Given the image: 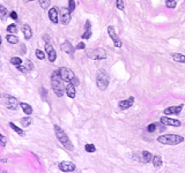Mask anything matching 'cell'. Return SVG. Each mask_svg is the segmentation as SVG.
Here are the masks:
<instances>
[{
  "mask_svg": "<svg viewBox=\"0 0 185 173\" xmlns=\"http://www.w3.org/2000/svg\"><path fill=\"white\" fill-rule=\"evenodd\" d=\"M61 76H60V72L59 69H56L52 72L51 75V84H52V90L58 97H61L65 92V88L61 83Z\"/></svg>",
  "mask_w": 185,
  "mask_h": 173,
  "instance_id": "6da1fadb",
  "label": "cell"
},
{
  "mask_svg": "<svg viewBox=\"0 0 185 173\" xmlns=\"http://www.w3.org/2000/svg\"><path fill=\"white\" fill-rule=\"evenodd\" d=\"M184 141V137L182 135L176 134H164L157 137V142L161 144H168V145H177Z\"/></svg>",
  "mask_w": 185,
  "mask_h": 173,
  "instance_id": "7a4b0ae2",
  "label": "cell"
},
{
  "mask_svg": "<svg viewBox=\"0 0 185 173\" xmlns=\"http://www.w3.org/2000/svg\"><path fill=\"white\" fill-rule=\"evenodd\" d=\"M55 133H56V136H57L58 141L61 143V145L65 147V149L72 151V150H73V144H72L69 137L67 136V134H66L65 132L61 129L59 126H55Z\"/></svg>",
  "mask_w": 185,
  "mask_h": 173,
  "instance_id": "3957f363",
  "label": "cell"
},
{
  "mask_svg": "<svg viewBox=\"0 0 185 173\" xmlns=\"http://www.w3.org/2000/svg\"><path fill=\"white\" fill-rule=\"evenodd\" d=\"M110 83V75L108 74L107 71L104 69H99L96 73V86L99 90L104 91Z\"/></svg>",
  "mask_w": 185,
  "mask_h": 173,
  "instance_id": "277c9868",
  "label": "cell"
},
{
  "mask_svg": "<svg viewBox=\"0 0 185 173\" xmlns=\"http://www.w3.org/2000/svg\"><path fill=\"white\" fill-rule=\"evenodd\" d=\"M86 54H87L88 58H90L93 60H103V59H107V52H105V50H103L101 47L87 50Z\"/></svg>",
  "mask_w": 185,
  "mask_h": 173,
  "instance_id": "5b68a950",
  "label": "cell"
},
{
  "mask_svg": "<svg viewBox=\"0 0 185 173\" xmlns=\"http://www.w3.org/2000/svg\"><path fill=\"white\" fill-rule=\"evenodd\" d=\"M4 102L6 104V108L12 110V111H15L19 106V100L13 96H10V95H4Z\"/></svg>",
  "mask_w": 185,
  "mask_h": 173,
  "instance_id": "8992f818",
  "label": "cell"
},
{
  "mask_svg": "<svg viewBox=\"0 0 185 173\" xmlns=\"http://www.w3.org/2000/svg\"><path fill=\"white\" fill-rule=\"evenodd\" d=\"M59 72H60V76H61L63 81H66V82H72L76 77L74 75V73L69 68H67V67H61L59 69Z\"/></svg>",
  "mask_w": 185,
  "mask_h": 173,
  "instance_id": "52a82bcc",
  "label": "cell"
},
{
  "mask_svg": "<svg viewBox=\"0 0 185 173\" xmlns=\"http://www.w3.org/2000/svg\"><path fill=\"white\" fill-rule=\"evenodd\" d=\"M108 33H109V36L111 37V39H112V42H113V45H115L116 47L120 49V47L123 46V43H121V41H120L119 36L116 33V31H115V28H113L112 25L108 27Z\"/></svg>",
  "mask_w": 185,
  "mask_h": 173,
  "instance_id": "ba28073f",
  "label": "cell"
},
{
  "mask_svg": "<svg viewBox=\"0 0 185 173\" xmlns=\"http://www.w3.org/2000/svg\"><path fill=\"white\" fill-rule=\"evenodd\" d=\"M59 170L61 172H74L76 169L75 164L72 162H68V161H64V162H60L58 165Z\"/></svg>",
  "mask_w": 185,
  "mask_h": 173,
  "instance_id": "9c48e42d",
  "label": "cell"
},
{
  "mask_svg": "<svg viewBox=\"0 0 185 173\" xmlns=\"http://www.w3.org/2000/svg\"><path fill=\"white\" fill-rule=\"evenodd\" d=\"M184 108V104H179V105H175V106H169V108H167L164 110V114L165 116H177V114H181V112H182V110Z\"/></svg>",
  "mask_w": 185,
  "mask_h": 173,
  "instance_id": "30bf717a",
  "label": "cell"
},
{
  "mask_svg": "<svg viewBox=\"0 0 185 173\" xmlns=\"http://www.w3.org/2000/svg\"><path fill=\"white\" fill-rule=\"evenodd\" d=\"M160 121H161L163 125H165V126H173V127H179V126L182 125V122H181L179 120L171 119V118H169L168 116H163V117H161Z\"/></svg>",
  "mask_w": 185,
  "mask_h": 173,
  "instance_id": "8fae6325",
  "label": "cell"
},
{
  "mask_svg": "<svg viewBox=\"0 0 185 173\" xmlns=\"http://www.w3.org/2000/svg\"><path fill=\"white\" fill-rule=\"evenodd\" d=\"M45 51L48 54V58L51 63L56 61V58H57V53H56V50L52 47V45L50 43H45Z\"/></svg>",
  "mask_w": 185,
  "mask_h": 173,
  "instance_id": "7c38bea8",
  "label": "cell"
},
{
  "mask_svg": "<svg viewBox=\"0 0 185 173\" xmlns=\"http://www.w3.org/2000/svg\"><path fill=\"white\" fill-rule=\"evenodd\" d=\"M133 103H134V98L130 97L129 99L120 100L119 103H118V106H119L120 110H127V108H130L133 105Z\"/></svg>",
  "mask_w": 185,
  "mask_h": 173,
  "instance_id": "4fadbf2b",
  "label": "cell"
},
{
  "mask_svg": "<svg viewBox=\"0 0 185 173\" xmlns=\"http://www.w3.org/2000/svg\"><path fill=\"white\" fill-rule=\"evenodd\" d=\"M65 92L69 98H74L76 94L75 86L73 83H71V82H67V86H65Z\"/></svg>",
  "mask_w": 185,
  "mask_h": 173,
  "instance_id": "5bb4252c",
  "label": "cell"
},
{
  "mask_svg": "<svg viewBox=\"0 0 185 173\" xmlns=\"http://www.w3.org/2000/svg\"><path fill=\"white\" fill-rule=\"evenodd\" d=\"M69 21H71V12H69L68 8H65L61 12V23L64 25H67L69 23Z\"/></svg>",
  "mask_w": 185,
  "mask_h": 173,
  "instance_id": "9a60e30c",
  "label": "cell"
},
{
  "mask_svg": "<svg viewBox=\"0 0 185 173\" xmlns=\"http://www.w3.org/2000/svg\"><path fill=\"white\" fill-rule=\"evenodd\" d=\"M61 50H63L65 53H68V54H71V55H73V54H74V51H75L76 49H74L69 42H65V43L61 44Z\"/></svg>",
  "mask_w": 185,
  "mask_h": 173,
  "instance_id": "2e32d148",
  "label": "cell"
},
{
  "mask_svg": "<svg viewBox=\"0 0 185 173\" xmlns=\"http://www.w3.org/2000/svg\"><path fill=\"white\" fill-rule=\"evenodd\" d=\"M153 156L152 153L149 151H146V150H143V151L140 153V159H141V162L143 163H149L153 161Z\"/></svg>",
  "mask_w": 185,
  "mask_h": 173,
  "instance_id": "e0dca14e",
  "label": "cell"
},
{
  "mask_svg": "<svg viewBox=\"0 0 185 173\" xmlns=\"http://www.w3.org/2000/svg\"><path fill=\"white\" fill-rule=\"evenodd\" d=\"M22 33L26 39H30L33 37V31H31V28L28 25V24H23L22 27Z\"/></svg>",
  "mask_w": 185,
  "mask_h": 173,
  "instance_id": "ac0fdd59",
  "label": "cell"
},
{
  "mask_svg": "<svg viewBox=\"0 0 185 173\" xmlns=\"http://www.w3.org/2000/svg\"><path fill=\"white\" fill-rule=\"evenodd\" d=\"M152 162H153V165H154L155 169H161V167H162L163 159H162V157H161L160 155H155V156L153 157Z\"/></svg>",
  "mask_w": 185,
  "mask_h": 173,
  "instance_id": "d6986e66",
  "label": "cell"
},
{
  "mask_svg": "<svg viewBox=\"0 0 185 173\" xmlns=\"http://www.w3.org/2000/svg\"><path fill=\"white\" fill-rule=\"evenodd\" d=\"M49 17L53 23H58V8H51L49 11Z\"/></svg>",
  "mask_w": 185,
  "mask_h": 173,
  "instance_id": "ffe728a7",
  "label": "cell"
},
{
  "mask_svg": "<svg viewBox=\"0 0 185 173\" xmlns=\"http://www.w3.org/2000/svg\"><path fill=\"white\" fill-rule=\"evenodd\" d=\"M171 58L174 59L175 61H177V63H181V64H184L185 63V55L182 53H173L171 54Z\"/></svg>",
  "mask_w": 185,
  "mask_h": 173,
  "instance_id": "44dd1931",
  "label": "cell"
},
{
  "mask_svg": "<svg viewBox=\"0 0 185 173\" xmlns=\"http://www.w3.org/2000/svg\"><path fill=\"white\" fill-rule=\"evenodd\" d=\"M20 106L22 108L23 112H24L27 116H30V114L33 113V108H31L29 104H27V103H20Z\"/></svg>",
  "mask_w": 185,
  "mask_h": 173,
  "instance_id": "7402d4cb",
  "label": "cell"
},
{
  "mask_svg": "<svg viewBox=\"0 0 185 173\" xmlns=\"http://www.w3.org/2000/svg\"><path fill=\"white\" fill-rule=\"evenodd\" d=\"M6 39H7V42H8L10 44H18L19 43V38H18L14 33L7 35V36H6Z\"/></svg>",
  "mask_w": 185,
  "mask_h": 173,
  "instance_id": "603a6c76",
  "label": "cell"
},
{
  "mask_svg": "<svg viewBox=\"0 0 185 173\" xmlns=\"http://www.w3.org/2000/svg\"><path fill=\"white\" fill-rule=\"evenodd\" d=\"M20 122H21L22 127H29V126L31 125V118H29V116H27V117L22 118V119L20 120Z\"/></svg>",
  "mask_w": 185,
  "mask_h": 173,
  "instance_id": "cb8c5ba5",
  "label": "cell"
},
{
  "mask_svg": "<svg viewBox=\"0 0 185 173\" xmlns=\"http://www.w3.org/2000/svg\"><path fill=\"white\" fill-rule=\"evenodd\" d=\"M10 15V12L5 8V6H0V19L1 20H6V17Z\"/></svg>",
  "mask_w": 185,
  "mask_h": 173,
  "instance_id": "d4e9b609",
  "label": "cell"
},
{
  "mask_svg": "<svg viewBox=\"0 0 185 173\" xmlns=\"http://www.w3.org/2000/svg\"><path fill=\"white\" fill-rule=\"evenodd\" d=\"M10 127H11L12 129L14 130L15 133H18L19 135H21V136H24V132H23V130H22L21 128H19V127H18V126H16V125H15L14 122H10Z\"/></svg>",
  "mask_w": 185,
  "mask_h": 173,
  "instance_id": "484cf974",
  "label": "cell"
},
{
  "mask_svg": "<svg viewBox=\"0 0 185 173\" xmlns=\"http://www.w3.org/2000/svg\"><path fill=\"white\" fill-rule=\"evenodd\" d=\"M38 1H39V5L43 9H46L51 4V0H38Z\"/></svg>",
  "mask_w": 185,
  "mask_h": 173,
  "instance_id": "4316f807",
  "label": "cell"
},
{
  "mask_svg": "<svg viewBox=\"0 0 185 173\" xmlns=\"http://www.w3.org/2000/svg\"><path fill=\"white\" fill-rule=\"evenodd\" d=\"M91 35H93V30L91 29H87V30H85V33H82V39H89L90 37H91Z\"/></svg>",
  "mask_w": 185,
  "mask_h": 173,
  "instance_id": "83f0119b",
  "label": "cell"
},
{
  "mask_svg": "<svg viewBox=\"0 0 185 173\" xmlns=\"http://www.w3.org/2000/svg\"><path fill=\"white\" fill-rule=\"evenodd\" d=\"M11 64H12V65H15V66L21 65V64H22V59H21V58H19V57H13V58L11 59Z\"/></svg>",
  "mask_w": 185,
  "mask_h": 173,
  "instance_id": "f1b7e54d",
  "label": "cell"
},
{
  "mask_svg": "<svg viewBox=\"0 0 185 173\" xmlns=\"http://www.w3.org/2000/svg\"><path fill=\"white\" fill-rule=\"evenodd\" d=\"M85 150H86L87 152H95L96 151V148H95V145H94V144L87 143V144L85 145Z\"/></svg>",
  "mask_w": 185,
  "mask_h": 173,
  "instance_id": "f546056e",
  "label": "cell"
},
{
  "mask_svg": "<svg viewBox=\"0 0 185 173\" xmlns=\"http://www.w3.org/2000/svg\"><path fill=\"white\" fill-rule=\"evenodd\" d=\"M16 69H18V71H20V72H21V73H23V74H27L28 72H30V71L28 69V67H27V66H23L22 64H21V65L16 66Z\"/></svg>",
  "mask_w": 185,
  "mask_h": 173,
  "instance_id": "4dcf8cb0",
  "label": "cell"
},
{
  "mask_svg": "<svg viewBox=\"0 0 185 173\" xmlns=\"http://www.w3.org/2000/svg\"><path fill=\"white\" fill-rule=\"evenodd\" d=\"M165 6L168 7V8H176V6H177V2L175 1V0H167V2H165Z\"/></svg>",
  "mask_w": 185,
  "mask_h": 173,
  "instance_id": "1f68e13d",
  "label": "cell"
},
{
  "mask_svg": "<svg viewBox=\"0 0 185 173\" xmlns=\"http://www.w3.org/2000/svg\"><path fill=\"white\" fill-rule=\"evenodd\" d=\"M7 31L10 33H15L18 31V27H16V24H10L8 27H7Z\"/></svg>",
  "mask_w": 185,
  "mask_h": 173,
  "instance_id": "d6a6232c",
  "label": "cell"
},
{
  "mask_svg": "<svg viewBox=\"0 0 185 173\" xmlns=\"http://www.w3.org/2000/svg\"><path fill=\"white\" fill-rule=\"evenodd\" d=\"M75 7H76L75 1H74V0H69V1H68V9H69V12L73 13V12L75 11Z\"/></svg>",
  "mask_w": 185,
  "mask_h": 173,
  "instance_id": "836d02e7",
  "label": "cell"
},
{
  "mask_svg": "<svg viewBox=\"0 0 185 173\" xmlns=\"http://www.w3.org/2000/svg\"><path fill=\"white\" fill-rule=\"evenodd\" d=\"M116 6H117V8H118L119 11H121V12L125 9L124 1H123V0H116Z\"/></svg>",
  "mask_w": 185,
  "mask_h": 173,
  "instance_id": "e575fe53",
  "label": "cell"
},
{
  "mask_svg": "<svg viewBox=\"0 0 185 173\" xmlns=\"http://www.w3.org/2000/svg\"><path fill=\"white\" fill-rule=\"evenodd\" d=\"M156 124L155 122H153V124H151V125H148L147 126V132H149V133H153V132H155L156 130Z\"/></svg>",
  "mask_w": 185,
  "mask_h": 173,
  "instance_id": "d590c367",
  "label": "cell"
},
{
  "mask_svg": "<svg viewBox=\"0 0 185 173\" xmlns=\"http://www.w3.org/2000/svg\"><path fill=\"white\" fill-rule=\"evenodd\" d=\"M35 54H36V57L39 59V60H43V59H45V55H44V52H42L41 50H36V52H35Z\"/></svg>",
  "mask_w": 185,
  "mask_h": 173,
  "instance_id": "8d00e7d4",
  "label": "cell"
},
{
  "mask_svg": "<svg viewBox=\"0 0 185 173\" xmlns=\"http://www.w3.org/2000/svg\"><path fill=\"white\" fill-rule=\"evenodd\" d=\"M75 49L76 50H83V49H86V44L83 43V42H80V43H78Z\"/></svg>",
  "mask_w": 185,
  "mask_h": 173,
  "instance_id": "74e56055",
  "label": "cell"
},
{
  "mask_svg": "<svg viewBox=\"0 0 185 173\" xmlns=\"http://www.w3.org/2000/svg\"><path fill=\"white\" fill-rule=\"evenodd\" d=\"M26 66L28 67L29 71H33L34 69V65H33V63H31V60H27V61H26Z\"/></svg>",
  "mask_w": 185,
  "mask_h": 173,
  "instance_id": "f35d334b",
  "label": "cell"
},
{
  "mask_svg": "<svg viewBox=\"0 0 185 173\" xmlns=\"http://www.w3.org/2000/svg\"><path fill=\"white\" fill-rule=\"evenodd\" d=\"M0 140H1V147H5L6 145V142H7V139L4 136V135H0Z\"/></svg>",
  "mask_w": 185,
  "mask_h": 173,
  "instance_id": "ab89813d",
  "label": "cell"
},
{
  "mask_svg": "<svg viewBox=\"0 0 185 173\" xmlns=\"http://www.w3.org/2000/svg\"><path fill=\"white\" fill-rule=\"evenodd\" d=\"M10 16H11L13 20H16V19H18V14H16V12L15 11L11 12V13H10Z\"/></svg>",
  "mask_w": 185,
  "mask_h": 173,
  "instance_id": "60d3db41",
  "label": "cell"
},
{
  "mask_svg": "<svg viewBox=\"0 0 185 173\" xmlns=\"http://www.w3.org/2000/svg\"><path fill=\"white\" fill-rule=\"evenodd\" d=\"M87 29H91V23L89 20L86 21V25H85V30H87Z\"/></svg>",
  "mask_w": 185,
  "mask_h": 173,
  "instance_id": "b9f144b4",
  "label": "cell"
},
{
  "mask_svg": "<svg viewBox=\"0 0 185 173\" xmlns=\"http://www.w3.org/2000/svg\"><path fill=\"white\" fill-rule=\"evenodd\" d=\"M44 41H45V43H50V37L49 36H46V35H44L43 36Z\"/></svg>",
  "mask_w": 185,
  "mask_h": 173,
  "instance_id": "7bdbcfd3",
  "label": "cell"
},
{
  "mask_svg": "<svg viewBox=\"0 0 185 173\" xmlns=\"http://www.w3.org/2000/svg\"><path fill=\"white\" fill-rule=\"evenodd\" d=\"M42 92H43V97L45 96V95H46V94H48V90H46L44 86H42Z\"/></svg>",
  "mask_w": 185,
  "mask_h": 173,
  "instance_id": "ee69618b",
  "label": "cell"
},
{
  "mask_svg": "<svg viewBox=\"0 0 185 173\" xmlns=\"http://www.w3.org/2000/svg\"><path fill=\"white\" fill-rule=\"evenodd\" d=\"M26 1H33V0H26Z\"/></svg>",
  "mask_w": 185,
  "mask_h": 173,
  "instance_id": "f6af8a7d",
  "label": "cell"
}]
</instances>
